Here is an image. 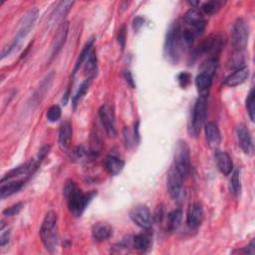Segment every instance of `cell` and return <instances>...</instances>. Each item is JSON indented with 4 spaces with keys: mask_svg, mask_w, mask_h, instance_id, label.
<instances>
[{
    "mask_svg": "<svg viewBox=\"0 0 255 255\" xmlns=\"http://www.w3.org/2000/svg\"><path fill=\"white\" fill-rule=\"evenodd\" d=\"M63 193L68 208L75 217H79L84 213L85 209L96 195L95 192H83L77 183L71 179L66 181Z\"/></svg>",
    "mask_w": 255,
    "mask_h": 255,
    "instance_id": "cell-1",
    "label": "cell"
},
{
    "mask_svg": "<svg viewBox=\"0 0 255 255\" xmlns=\"http://www.w3.org/2000/svg\"><path fill=\"white\" fill-rule=\"evenodd\" d=\"M39 234L45 248L50 252H54L59 241L58 217L54 211H48L46 213L42 221Z\"/></svg>",
    "mask_w": 255,
    "mask_h": 255,
    "instance_id": "cell-2",
    "label": "cell"
},
{
    "mask_svg": "<svg viewBox=\"0 0 255 255\" xmlns=\"http://www.w3.org/2000/svg\"><path fill=\"white\" fill-rule=\"evenodd\" d=\"M180 30H181L180 22L175 21L169 26L166 33V37H165L164 52L168 60L172 63H176L178 61L180 52L182 50Z\"/></svg>",
    "mask_w": 255,
    "mask_h": 255,
    "instance_id": "cell-3",
    "label": "cell"
},
{
    "mask_svg": "<svg viewBox=\"0 0 255 255\" xmlns=\"http://www.w3.org/2000/svg\"><path fill=\"white\" fill-rule=\"evenodd\" d=\"M224 44V39L219 34L209 35L203 39L193 50L192 57L199 58L201 56H208L209 58L217 59Z\"/></svg>",
    "mask_w": 255,
    "mask_h": 255,
    "instance_id": "cell-4",
    "label": "cell"
},
{
    "mask_svg": "<svg viewBox=\"0 0 255 255\" xmlns=\"http://www.w3.org/2000/svg\"><path fill=\"white\" fill-rule=\"evenodd\" d=\"M172 167L183 179L188 176L190 171V150L185 140L180 139L176 143Z\"/></svg>",
    "mask_w": 255,
    "mask_h": 255,
    "instance_id": "cell-5",
    "label": "cell"
},
{
    "mask_svg": "<svg viewBox=\"0 0 255 255\" xmlns=\"http://www.w3.org/2000/svg\"><path fill=\"white\" fill-rule=\"evenodd\" d=\"M206 96H199L194 103L188 124V132L192 136H197L204 125L206 117Z\"/></svg>",
    "mask_w": 255,
    "mask_h": 255,
    "instance_id": "cell-6",
    "label": "cell"
},
{
    "mask_svg": "<svg viewBox=\"0 0 255 255\" xmlns=\"http://www.w3.org/2000/svg\"><path fill=\"white\" fill-rule=\"evenodd\" d=\"M248 26L242 18H238L231 28V44L236 52H242L248 44Z\"/></svg>",
    "mask_w": 255,
    "mask_h": 255,
    "instance_id": "cell-7",
    "label": "cell"
},
{
    "mask_svg": "<svg viewBox=\"0 0 255 255\" xmlns=\"http://www.w3.org/2000/svg\"><path fill=\"white\" fill-rule=\"evenodd\" d=\"M183 178L178 174V172L171 166L167 174V191L169 196L174 201H179L184 196V187H183Z\"/></svg>",
    "mask_w": 255,
    "mask_h": 255,
    "instance_id": "cell-8",
    "label": "cell"
},
{
    "mask_svg": "<svg viewBox=\"0 0 255 255\" xmlns=\"http://www.w3.org/2000/svg\"><path fill=\"white\" fill-rule=\"evenodd\" d=\"M38 10L37 9H31L29 10L25 15L22 16L18 23V28L16 31V36L13 39V42H15L17 45H20V42L22 39H24L27 34L31 31L33 28L37 18H38Z\"/></svg>",
    "mask_w": 255,
    "mask_h": 255,
    "instance_id": "cell-9",
    "label": "cell"
},
{
    "mask_svg": "<svg viewBox=\"0 0 255 255\" xmlns=\"http://www.w3.org/2000/svg\"><path fill=\"white\" fill-rule=\"evenodd\" d=\"M129 217L134 224L142 229H148L152 224V216L147 206L136 205L129 211Z\"/></svg>",
    "mask_w": 255,
    "mask_h": 255,
    "instance_id": "cell-10",
    "label": "cell"
},
{
    "mask_svg": "<svg viewBox=\"0 0 255 255\" xmlns=\"http://www.w3.org/2000/svg\"><path fill=\"white\" fill-rule=\"evenodd\" d=\"M99 117L107 134L114 137L116 135V123L113 108L107 104L103 105L99 110Z\"/></svg>",
    "mask_w": 255,
    "mask_h": 255,
    "instance_id": "cell-11",
    "label": "cell"
},
{
    "mask_svg": "<svg viewBox=\"0 0 255 255\" xmlns=\"http://www.w3.org/2000/svg\"><path fill=\"white\" fill-rule=\"evenodd\" d=\"M236 137L238 145L246 154H251L253 151V141L249 129L245 125L240 124L236 128Z\"/></svg>",
    "mask_w": 255,
    "mask_h": 255,
    "instance_id": "cell-12",
    "label": "cell"
},
{
    "mask_svg": "<svg viewBox=\"0 0 255 255\" xmlns=\"http://www.w3.org/2000/svg\"><path fill=\"white\" fill-rule=\"evenodd\" d=\"M203 219V208L198 202H193L188 206L186 213V223L190 228L198 227Z\"/></svg>",
    "mask_w": 255,
    "mask_h": 255,
    "instance_id": "cell-13",
    "label": "cell"
},
{
    "mask_svg": "<svg viewBox=\"0 0 255 255\" xmlns=\"http://www.w3.org/2000/svg\"><path fill=\"white\" fill-rule=\"evenodd\" d=\"M92 237L98 241L103 242L110 239L113 235V227L107 222H97L92 226Z\"/></svg>",
    "mask_w": 255,
    "mask_h": 255,
    "instance_id": "cell-14",
    "label": "cell"
},
{
    "mask_svg": "<svg viewBox=\"0 0 255 255\" xmlns=\"http://www.w3.org/2000/svg\"><path fill=\"white\" fill-rule=\"evenodd\" d=\"M249 77V69L246 66H243L239 69H236L232 74L225 78L223 84L227 87H236L243 84Z\"/></svg>",
    "mask_w": 255,
    "mask_h": 255,
    "instance_id": "cell-15",
    "label": "cell"
},
{
    "mask_svg": "<svg viewBox=\"0 0 255 255\" xmlns=\"http://www.w3.org/2000/svg\"><path fill=\"white\" fill-rule=\"evenodd\" d=\"M214 158H215L216 166L222 174L228 175L229 173H231L233 169V163H232L231 157L227 152L222 150H216L214 154Z\"/></svg>",
    "mask_w": 255,
    "mask_h": 255,
    "instance_id": "cell-16",
    "label": "cell"
},
{
    "mask_svg": "<svg viewBox=\"0 0 255 255\" xmlns=\"http://www.w3.org/2000/svg\"><path fill=\"white\" fill-rule=\"evenodd\" d=\"M27 179H10L4 182H1L0 187V197L4 199L16 192H18L25 184Z\"/></svg>",
    "mask_w": 255,
    "mask_h": 255,
    "instance_id": "cell-17",
    "label": "cell"
},
{
    "mask_svg": "<svg viewBox=\"0 0 255 255\" xmlns=\"http://www.w3.org/2000/svg\"><path fill=\"white\" fill-rule=\"evenodd\" d=\"M204 132L209 145L216 146L221 141V133L216 123L208 122L204 125Z\"/></svg>",
    "mask_w": 255,
    "mask_h": 255,
    "instance_id": "cell-18",
    "label": "cell"
},
{
    "mask_svg": "<svg viewBox=\"0 0 255 255\" xmlns=\"http://www.w3.org/2000/svg\"><path fill=\"white\" fill-rule=\"evenodd\" d=\"M68 34V22H63L59 27L52 45V57L56 56L66 42Z\"/></svg>",
    "mask_w": 255,
    "mask_h": 255,
    "instance_id": "cell-19",
    "label": "cell"
},
{
    "mask_svg": "<svg viewBox=\"0 0 255 255\" xmlns=\"http://www.w3.org/2000/svg\"><path fill=\"white\" fill-rule=\"evenodd\" d=\"M212 77L213 76L211 74L203 71H200V73L196 76L195 86L200 96H207V92L212 84Z\"/></svg>",
    "mask_w": 255,
    "mask_h": 255,
    "instance_id": "cell-20",
    "label": "cell"
},
{
    "mask_svg": "<svg viewBox=\"0 0 255 255\" xmlns=\"http://www.w3.org/2000/svg\"><path fill=\"white\" fill-rule=\"evenodd\" d=\"M151 244H152L151 236L146 232L136 234L131 238V246L134 249L141 252H145L146 250H148L151 247Z\"/></svg>",
    "mask_w": 255,
    "mask_h": 255,
    "instance_id": "cell-21",
    "label": "cell"
},
{
    "mask_svg": "<svg viewBox=\"0 0 255 255\" xmlns=\"http://www.w3.org/2000/svg\"><path fill=\"white\" fill-rule=\"evenodd\" d=\"M125 166V161L117 155L110 154L105 159V167L111 175L119 174Z\"/></svg>",
    "mask_w": 255,
    "mask_h": 255,
    "instance_id": "cell-22",
    "label": "cell"
},
{
    "mask_svg": "<svg viewBox=\"0 0 255 255\" xmlns=\"http://www.w3.org/2000/svg\"><path fill=\"white\" fill-rule=\"evenodd\" d=\"M73 128L69 121H65L60 126L59 129V144L62 148H67L72 139Z\"/></svg>",
    "mask_w": 255,
    "mask_h": 255,
    "instance_id": "cell-23",
    "label": "cell"
},
{
    "mask_svg": "<svg viewBox=\"0 0 255 255\" xmlns=\"http://www.w3.org/2000/svg\"><path fill=\"white\" fill-rule=\"evenodd\" d=\"M73 4H74L73 1L59 2L51 14V17H50L51 23H55V22L57 23V22L61 21L65 17V15L69 12V10L73 6Z\"/></svg>",
    "mask_w": 255,
    "mask_h": 255,
    "instance_id": "cell-24",
    "label": "cell"
},
{
    "mask_svg": "<svg viewBox=\"0 0 255 255\" xmlns=\"http://www.w3.org/2000/svg\"><path fill=\"white\" fill-rule=\"evenodd\" d=\"M94 38H90L88 40V42L85 44V46L83 47L81 53L79 54L78 58H77V61L75 63V67H74V70H73V74H76L77 71L80 69V67L83 65L84 62L87 61V59L89 58L90 54L92 53V51L94 50Z\"/></svg>",
    "mask_w": 255,
    "mask_h": 255,
    "instance_id": "cell-25",
    "label": "cell"
},
{
    "mask_svg": "<svg viewBox=\"0 0 255 255\" xmlns=\"http://www.w3.org/2000/svg\"><path fill=\"white\" fill-rule=\"evenodd\" d=\"M85 74L88 76V78L92 79L97 75V71H98V64H97V57H96V53L93 50L92 53L90 54L89 58L86 61V65H85Z\"/></svg>",
    "mask_w": 255,
    "mask_h": 255,
    "instance_id": "cell-26",
    "label": "cell"
},
{
    "mask_svg": "<svg viewBox=\"0 0 255 255\" xmlns=\"http://www.w3.org/2000/svg\"><path fill=\"white\" fill-rule=\"evenodd\" d=\"M182 220V210L180 208H176L168 213L167 216V223H168V229L173 231L178 228Z\"/></svg>",
    "mask_w": 255,
    "mask_h": 255,
    "instance_id": "cell-27",
    "label": "cell"
},
{
    "mask_svg": "<svg viewBox=\"0 0 255 255\" xmlns=\"http://www.w3.org/2000/svg\"><path fill=\"white\" fill-rule=\"evenodd\" d=\"M91 82H92V79L90 78H87L85 81L82 82V84L80 85L78 91L76 92L75 96L72 98V104H73V107L76 108L77 105L80 103V101L84 98V96L86 95V93L88 92L89 88H90V85H91Z\"/></svg>",
    "mask_w": 255,
    "mask_h": 255,
    "instance_id": "cell-28",
    "label": "cell"
},
{
    "mask_svg": "<svg viewBox=\"0 0 255 255\" xmlns=\"http://www.w3.org/2000/svg\"><path fill=\"white\" fill-rule=\"evenodd\" d=\"M230 191L232 192V194L236 197H238L241 193V178H240V170L239 169H235L232 172L231 178H230Z\"/></svg>",
    "mask_w": 255,
    "mask_h": 255,
    "instance_id": "cell-29",
    "label": "cell"
},
{
    "mask_svg": "<svg viewBox=\"0 0 255 255\" xmlns=\"http://www.w3.org/2000/svg\"><path fill=\"white\" fill-rule=\"evenodd\" d=\"M223 5L222 1H218V0H211V1H207L205 3L202 4L201 6V11L206 14V15H212L214 13H216L221 6Z\"/></svg>",
    "mask_w": 255,
    "mask_h": 255,
    "instance_id": "cell-30",
    "label": "cell"
},
{
    "mask_svg": "<svg viewBox=\"0 0 255 255\" xmlns=\"http://www.w3.org/2000/svg\"><path fill=\"white\" fill-rule=\"evenodd\" d=\"M246 109L249 115V118L252 122H254L255 119V94L254 89H251L249 92L247 98H246Z\"/></svg>",
    "mask_w": 255,
    "mask_h": 255,
    "instance_id": "cell-31",
    "label": "cell"
},
{
    "mask_svg": "<svg viewBox=\"0 0 255 255\" xmlns=\"http://www.w3.org/2000/svg\"><path fill=\"white\" fill-rule=\"evenodd\" d=\"M61 115H62V111L58 105H54L50 107L47 111V119L51 123H55L59 121L61 118Z\"/></svg>",
    "mask_w": 255,
    "mask_h": 255,
    "instance_id": "cell-32",
    "label": "cell"
},
{
    "mask_svg": "<svg viewBox=\"0 0 255 255\" xmlns=\"http://www.w3.org/2000/svg\"><path fill=\"white\" fill-rule=\"evenodd\" d=\"M23 205H24L23 202H17V203H15V204H13V205H11V206L5 208L2 213H3V215L8 216V217L14 216V215L18 214V213L21 211V209L23 208Z\"/></svg>",
    "mask_w": 255,
    "mask_h": 255,
    "instance_id": "cell-33",
    "label": "cell"
},
{
    "mask_svg": "<svg viewBox=\"0 0 255 255\" xmlns=\"http://www.w3.org/2000/svg\"><path fill=\"white\" fill-rule=\"evenodd\" d=\"M190 79H191V76H190V74H188L187 72H181V73L177 76V81H178L179 85H180L182 88H185V87L190 83Z\"/></svg>",
    "mask_w": 255,
    "mask_h": 255,
    "instance_id": "cell-34",
    "label": "cell"
},
{
    "mask_svg": "<svg viewBox=\"0 0 255 255\" xmlns=\"http://www.w3.org/2000/svg\"><path fill=\"white\" fill-rule=\"evenodd\" d=\"M118 42L121 46L122 49L125 48V45H126V26H122L119 30V33H118Z\"/></svg>",
    "mask_w": 255,
    "mask_h": 255,
    "instance_id": "cell-35",
    "label": "cell"
},
{
    "mask_svg": "<svg viewBox=\"0 0 255 255\" xmlns=\"http://www.w3.org/2000/svg\"><path fill=\"white\" fill-rule=\"evenodd\" d=\"M124 77H125V80L126 82L131 87V88H134V81H133V78H132V75L129 71H126L124 73Z\"/></svg>",
    "mask_w": 255,
    "mask_h": 255,
    "instance_id": "cell-36",
    "label": "cell"
},
{
    "mask_svg": "<svg viewBox=\"0 0 255 255\" xmlns=\"http://www.w3.org/2000/svg\"><path fill=\"white\" fill-rule=\"evenodd\" d=\"M9 239H10V231L7 230L5 232H3L1 234V237H0V243H1V246H4L6 243L9 242Z\"/></svg>",
    "mask_w": 255,
    "mask_h": 255,
    "instance_id": "cell-37",
    "label": "cell"
},
{
    "mask_svg": "<svg viewBox=\"0 0 255 255\" xmlns=\"http://www.w3.org/2000/svg\"><path fill=\"white\" fill-rule=\"evenodd\" d=\"M254 246H255V244H254V240H252L251 242H250V244L248 245V246H246V248L244 249V253H247V254H254L255 253V249H254Z\"/></svg>",
    "mask_w": 255,
    "mask_h": 255,
    "instance_id": "cell-38",
    "label": "cell"
},
{
    "mask_svg": "<svg viewBox=\"0 0 255 255\" xmlns=\"http://www.w3.org/2000/svg\"><path fill=\"white\" fill-rule=\"evenodd\" d=\"M142 24H143V19L140 18V17H137V18L134 19V21H133V28H134L135 30H138V29L142 26Z\"/></svg>",
    "mask_w": 255,
    "mask_h": 255,
    "instance_id": "cell-39",
    "label": "cell"
}]
</instances>
